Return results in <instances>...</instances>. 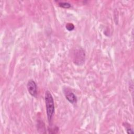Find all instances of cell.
<instances>
[{"mask_svg": "<svg viewBox=\"0 0 134 134\" xmlns=\"http://www.w3.org/2000/svg\"><path fill=\"white\" fill-rule=\"evenodd\" d=\"M44 99L47 118L50 124L54 114V103L53 96L49 91H46Z\"/></svg>", "mask_w": 134, "mask_h": 134, "instance_id": "1", "label": "cell"}, {"mask_svg": "<svg viewBox=\"0 0 134 134\" xmlns=\"http://www.w3.org/2000/svg\"><path fill=\"white\" fill-rule=\"evenodd\" d=\"M85 59V52L82 48H77L74 50L73 62L76 65H82L84 63Z\"/></svg>", "mask_w": 134, "mask_h": 134, "instance_id": "2", "label": "cell"}, {"mask_svg": "<svg viewBox=\"0 0 134 134\" xmlns=\"http://www.w3.org/2000/svg\"><path fill=\"white\" fill-rule=\"evenodd\" d=\"M27 88L30 94L32 97H36L37 95V85L36 83L32 79L29 80L28 81L27 84Z\"/></svg>", "mask_w": 134, "mask_h": 134, "instance_id": "3", "label": "cell"}, {"mask_svg": "<svg viewBox=\"0 0 134 134\" xmlns=\"http://www.w3.org/2000/svg\"><path fill=\"white\" fill-rule=\"evenodd\" d=\"M64 93L66 99L71 104H75L77 102V97L73 92L67 90L66 89V90H64Z\"/></svg>", "mask_w": 134, "mask_h": 134, "instance_id": "4", "label": "cell"}, {"mask_svg": "<svg viewBox=\"0 0 134 134\" xmlns=\"http://www.w3.org/2000/svg\"><path fill=\"white\" fill-rule=\"evenodd\" d=\"M123 125L125 127V129L126 130V132L128 134H133L134 132H133V129L132 128H131L130 127V125L129 124L127 123V122H125L123 124Z\"/></svg>", "mask_w": 134, "mask_h": 134, "instance_id": "5", "label": "cell"}, {"mask_svg": "<svg viewBox=\"0 0 134 134\" xmlns=\"http://www.w3.org/2000/svg\"><path fill=\"white\" fill-rule=\"evenodd\" d=\"M58 5L63 8H69L71 7V5L66 2H59Z\"/></svg>", "mask_w": 134, "mask_h": 134, "instance_id": "6", "label": "cell"}, {"mask_svg": "<svg viewBox=\"0 0 134 134\" xmlns=\"http://www.w3.org/2000/svg\"><path fill=\"white\" fill-rule=\"evenodd\" d=\"M65 28L68 31H72L74 29V26L72 23H68L65 25Z\"/></svg>", "mask_w": 134, "mask_h": 134, "instance_id": "7", "label": "cell"}]
</instances>
